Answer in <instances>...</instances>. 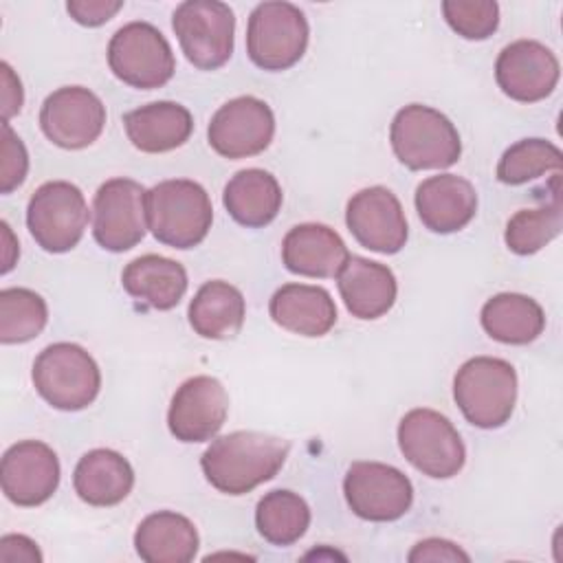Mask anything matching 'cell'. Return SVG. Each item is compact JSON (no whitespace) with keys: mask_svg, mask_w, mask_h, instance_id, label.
<instances>
[{"mask_svg":"<svg viewBox=\"0 0 563 563\" xmlns=\"http://www.w3.org/2000/svg\"><path fill=\"white\" fill-rule=\"evenodd\" d=\"M290 444L284 438L262 431H233L216 438L200 457L207 482L224 495H246L273 479Z\"/></svg>","mask_w":563,"mask_h":563,"instance_id":"6da1fadb","label":"cell"},{"mask_svg":"<svg viewBox=\"0 0 563 563\" xmlns=\"http://www.w3.org/2000/svg\"><path fill=\"white\" fill-rule=\"evenodd\" d=\"M147 227L152 235L172 249L198 246L213 222V207L202 185L187 178H172L147 189Z\"/></svg>","mask_w":563,"mask_h":563,"instance_id":"7a4b0ae2","label":"cell"},{"mask_svg":"<svg viewBox=\"0 0 563 563\" xmlns=\"http://www.w3.org/2000/svg\"><path fill=\"white\" fill-rule=\"evenodd\" d=\"M389 143L396 158L411 172L451 167L462 154V141L451 119L422 103H409L396 112Z\"/></svg>","mask_w":563,"mask_h":563,"instance_id":"3957f363","label":"cell"},{"mask_svg":"<svg viewBox=\"0 0 563 563\" xmlns=\"http://www.w3.org/2000/svg\"><path fill=\"white\" fill-rule=\"evenodd\" d=\"M453 398L473 427L499 429L515 411L517 372L504 358H468L455 372Z\"/></svg>","mask_w":563,"mask_h":563,"instance_id":"277c9868","label":"cell"},{"mask_svg":"<svg viewBox=\"0 0 563 563\" xmlns=\"http://www.w3.org/2000/svg\"><path fill=\"white\" fill-rule=\"evenodd\" d=\"M35 391L59 411H79L95 402L101 389L97 361L77 343L59 341L44 347L31 372Z\"/></svg>","mask_w":563,"mask_h":563,"instance_id":"5b68a950","label":"cell"},{"mask_svg":"<svg viewBox=\"0 0 563 563\" xmlns=\"http://www.w3.org/2000/svg\"><path fill=\"white\" fill-rule=\"evenodd\" d=\"M310 29L303 11L290 2H260L246 24L249 59L262 70H288L308 46Z\"/></svg>","mask_w":563,"mask_h":563,"instance_id":"8992f818","label":"cell"},{"mask_svg":"<svg viewBox=\"0 0 563 563\" xmlns=\"http://www.w3.org/2000/svg\"><path fill=\"white\" fill-rule=\"evenodd\" d=\"M398 446L413 468L433 479L457 475L466 462V449L453 422L427 407L411 409L400 418Z\"/></svg>","mask_w":563,"mask_h":563,"instance_id":"52a82bcc","label":"cell"},{"mask_svg":"<svg viewBox=\"0 0 563 563\" xmlns=\"http://www.w3.org/2000/svg\"><path fill=\"white\" fill-rule=\"evenodd\" d=\"M108 66L119 81L154 90L174 77L176 59L165 35L154 24L136 20L110 37Z\"/></svg>","mask_w":563,"mask_h":563,"instance_id":"ba28073f","label":"cell"},{"mask_svg":"<svg viewBox=\"0 0 563 563\" xmlns=\"http://www.w3.org/2000/svg\"><path fill=\"white\" fill-rule=\"evenodd\" d=\"M26 227L37 246L48 253L75 249L88 227V205L81 189L68 180L40 185L26 205Z\"/></svg>","mask_w":563,"mask_h":563,"instance_id":"9c48e42d","label":"cell"},{"mask_svg":"<svg viewBox=\"0 0 563 563\" xmlns=\"http://www.w3.org/2000/svg\"><path fill=\"white\" fill-rule=\"evenodd\" d=\"M172 29L189 64L198 70L224 66L233 53L235 15L220 0H185L176 7Z\"/></svg>","mask_w":563,"mask_h":563,"instance_id":"30bf717a","label":"cell"},{"mask_svg":"<svg viewBox=\"0 0 563 563\" xmlns=\"http://www.w3.org/2000/svg\"><path fill=\"white\" fill-rule=\"evenodd\" d=\"M147 189L132 178L106 180L92 200V235L110 253L134 249L147 227Z\"/></svg>","mask_w":563,"mask_h":563,"instance_id":"8fae6325","label":"cell"},{"mask_svg":"<svg viewBox=\"0 0 563 563\" xmlns=\"http://www.w3.org/2000/svg\"><path fill=\"white\" fill-rule=\"evenodd\" d=\"M343 495L356 517L387 523L407 515L413 501V486L391 464L354 462L343 477Z\"/></svg>","mask_w":563,"mask_h":563,"instance_id":"7c38bea8","label":"cell"},{"mask_svg":"<svg viewBox=\"0 0 563 563\" xmlns=\"http://www.w3.org/2000/svg\"><path fill=\"white\" fill-rule=\"evenodd\" d=\"M106 125L103 101L84 86H62L53 90L40 110L44 136L64 150L92 145Z\"/></svg>","mask_w":563,"mask_h":563,"instance_id":"4fadbf2b","label":"cell"},{"mask_svg":"<svg viewBox=\"0 0 563 563\" xmlns=\"http://www.w3.org/2000/svg\"><path fill=\"white\" fill-rule=\"evenodd\" d=\"M275 134V114L257 97L242 95L216 110L209 121V145L224 158H249L262 154Z\"/></svg>","mask_w":563,"mask_h":563,"instance_id":"5bb4252c","label":"cell"},{"mask_svg":"<svg viewBox=\"0 0 563 563\" xmlns=\"http://www.w3.org/2000/svg\"><path fill=\"white\" fill-rule=\"evenodd\" d=\"M345 224L363 249L383 255L398 253L409 238L402 205L383 185L365 187L347 200Z\"/></svg>","mask_w":563,"mask_h":563,"instance_id":"9a60e30c","label":"cell"},{"mask_svg":"<svg viewBox=\"0 0 563 563\" xmlns=\"http://www.w3.org/2000/svg\"><path fill=\"white\" fill-rule=\"evenodd\" d=\"M229 413V394L213 376H191L172 396L169 433L180 442H207L218 435Z\"/></svg>","mask_w":563,"mask_h":563,"instance_id":"2e32d148","label":"cell"},{"mask_svg":"<svg viewBox=\"0 0 563 563\" xmlns=\"http://www.w3.org/2000/svg\"><path fill=\"white\" fill-rule=\"evenodd\" d=\"M0 484L4 497L22 508H33L53 497L59 486V460L55 451L40 440L11 444L0 464Z\"/></svg>","mask_w":563,"mask_h":563,"instance_id":"e0dca14e","label":"cell"},{"mask_svg":"<svg viewBox=\"0 0 563 563\" xmlns=\"http://www.w3.org/2000/svg\"><path fill=\"white\" fill-rule=\"evenodd\" d=\"M556 55L537 40H517L501 48L495 62V79L506 97L534 103L552 95L559 84Z\"/></svg>","mask_w":563,"mask_h":563,"instance_id":"ac0fdd59","label":"cell"},{"mask_svg":"<svg viewBox=\"0 0 563 563\" xmlns=\"http://www.w3.org/2000/svg\"><path fill=\"white\" fill-rule=\"evenodd\" d=\"M416 211L422 224L433 233H455L464 229L477 211L475 187L455 174L424 178L416 187Z\"/></svg>","mask_w":563,"mask_h":563,"instance_id":"d6986e66","label":"cell"},{"mask_svg":"<svg viewBox=\"0 0 563 563\" xmlns=\"http://www.w3.org/2000/svg\"><path fill=\"white\" fill-rule=\"evenodd\" d=\"M347 260L350 251L341 235L319 222H303L292 227L282 242L284 266L301 277H336Z\"/></svg>","mask_w":563,"mask_h":563,"instance_id":"ffe728a7","label":"cell"},{"mask_svg":"<svg viewBox=\"0 0 563 563\" xmlns=\"http://www.w3.org/2000/svg\"><path fill=\"white\" fill-rule=\"evenodd\" d=\"M336 286L347 312L363 321L387 314L398 292L389 266L358 255H350L347 264L336 275Z\"/></svg>","mask_w":563,"mask_h":563,"instance_id":"44dd1931","label":"cell"},{"mask_svg":"<svg viewBox=\"0 0 563 563\" xmlns=\"http://www.w3.org/2000/svg\"><path fill=\"white\" fill-rule=\"evenodd\" d=\"M271 319L299 336H323L336 323V306L332 295L312 284H284L268 303Z\"/></svg>","mask_w":563,"mask_h":563,"instance_id":"7402d4cb","label":"cell"},{"mask_svg":"<svg viewBox=\"0 0 563 563\" xmlns=\"http://www.w3.org/2000/svg\"><path fill=\"white\" fill-rule=\"evenodd\" d=\"M130 143L145 154H163L185 145L194 132L191 112L176 101H154L123 114Z\"/></svg>","mask_w":563,"mask_h":563,"instance_id":"603a6c76","label":"cell"},{"mask_svg":"<svg viewBox=\"0 0 563 563\" xmlns=\"http://www.w3.org/2000/svg\"><path fill=\"white\" fill-rule=\"evenodd\" d=\"M73 486L81 501L97 508L121 504L132 486L134 471L130 462L112 449H92L84 453L73 473Z\"/></svg>","mask_w":563,"mask_h":563,"instance_id":"cb8c5ba5","label":"cell"},{"mask_svg":"<svg viewBox=\"0 0 563 563\" xmlns=\"http://www.w3.org/2000/svg\"><path fill=\"white\" fill-rule=\"evenodd\" d=\"M284 202L277 178L260 167L240 169L224 185L222 205L227 213L246 229H262L271 224Z\"/></svg>","mask_w":563,"mask_h":563,"instance_id":"d4e9b609","label":"cell"},{"mask_svg":"<svg viewBox=\"0 0 563 563\" xmlns=\"http://www.w3.org/2000/svg\"><path fill=\"white\" fill-rule=\"evenodd\" d=\"M121 284L136 301H143L154 310H172L180 303L189 282L180 262L147 253L123 268Z\"/></svg>","mask_w":563,"mask_h":563,"instance_id":"484cf974","label":"cell"},{"mask_svg":"<svg viewBox=\"0 0 563 563\" xmlns=\"http://www.w3.org/2000/svg\"><path fill=\"white\" fill-rule=\"evenodd\" d=\"M198 545L196 526L174 510L147 515L134 532L136 554L147 563H189Z\"/></svg>","mask_w":563,"mask_h":563,"instance_id":"4316f807","label":"cell"},{"mask_svg":"<svg viewBox=\"0 0 563 563\" xmlns=\"http://www.w3.org/2000/svg\"><path fill=\"white\" fill-rule=\"evenodd\" d=\"M187 317L194 332L202 339H233L242 330L246 317L244 295L229 282H205L189 301Z\"/></svg>","mask_w":563,"mask_h":563,"instance_id":"83f0119b","label":"cell"},{"mask_svg":"<svg viewBox=\"0 0 563 563\" xmlns=\"http://www.w3.org/2000/svg\"><path fill=\"white\" fill-rule=\"evenodd\" d=\"M486 334L506 345L532 343L545 328L543 308L528 295L499 292L490 297L479 312Z\"/></svg>","mask_w":563,"mask_h":563,"instance_id":"f1b7e54d","label":"cell"},{"mask_svg":"<svg viewBox=\"0 0 563 563\" xmlns=\"http://www.w3.org/2000/svg\"><path fill=\"white\" fill-rule=\"evenodd\" d=\"M310 526V506L292 490L277 488L266 493L255 508V528L271 545L297 543Z\"/></svg>","mask_w":563,"mask_h":563,"instance_id":"f546056e","label":"cell"},{"mask_svg":"<svg viewBox=\"0 0 563 563\" xmlns=\"http://www.w3.org/2000/svg\"><path fill=\"white\" fill-rule=\"evenodd\" d=\"M563 154L545 139H521L512 143L497 163V180L504 185H526L550 172H561Z\"/></svg>","mask_w":563,"mask_h":563,"instance_id":"4dcf8cb0","label":"cell"},{"mask_svg":"<svg viewBox=\"0 0 563 563\" xmlns=\"http://www.w3.org/2000/svg\"><path fill=\"white\" fill-rule=\"evenodd\" d=\"M48 321L46 301L31 288L0 290V341L4 345L35 339Z\"/></svg>","mask_w":563,"mask_h":563,"instance_id":"1f68e13d","label":"cell"},{"mask_svg":"<svg viewBox=\"0 0 563 563\" xmlns=\"http://www.w3.org/2000/svg\"><path fill=\"white\" fill-rule=\"evenodd\" d=\"M563 229V211L559 196L550 205L519 209L506 224V246L517 255H532L550 244Z\"/></svg>","mask_w":563,"mask_h":563,"instance_id":"d6a6232c","label":"cell"},{"mask_svg":"<svg viewBox=\"0 0 563 563\" xmlns=\"http://www.w3.org/2000/svg\"><path fill=\"white\" fill-rule=\"evenodd\" d=\"M446 24L464 40H486L499 26V4L495 0H444Z\"/></svg>","mask_w":563,"mask_h":563,"instance_id":"836d02e7","label":"cell"},{"mask_svg":"<svg viewBox=\"0 0 563 563\" xmlns=\"http://www.w3.org/2000/svg\"><path fill=\"white\" fill-rule=\"evenodd\" d=\"M2 161H0V191L11 194L18 189L29 172V154L22 139L11 130L9 123H2Z\"/></svg>","mask_w":563,"mask_h":563,"instance_id":"e575fe53","label":"cell"},{"mask_svg":"<svg viewBox=\"0 0 563 563\" xmlns=\"http://www.w3.org/2000/svg\"><path fill=\"white\" fill-rule=\"evenodd\" d=\"M123 9L121 0H68L66 11L81 26H101Z\"/></svg>","mask_w":563,"mask_h":563,"instance_id":"d590c367","label":"cell"},{"mask_svg":"<svg viewBox=\"0 0 563 563\" xmlns=\"http://www.w3.org/2000/svg\"><path fill=\"white\" fill-rule=\"evenodd\" d=\"M407 559L411 563H420V561H464V563H468L471 561V556L460 545H455L453 541H446V539H438V537L416 543L413 550L407 554Z\"/></svg>","mask_w":563,"mask_h":563,"instance_id":"8d00e7d4","label":"cell"},{"mask_svg":"<svg viewBox=\"0 0 563 563\" xmlns=\"http://www.w3.org/2000/svg\"><path fill=\"white\" fill-rule=\"evenodd\" d=\"M0 561L2 563H42V552L37 543L24 534H4L0 539Z\"/></svg>","mask_w":563,"mask_h":563,"instance_id":"74e56055","label":"cell"},{"mask_svg":"<svg viewBox=\"0 0 563 563\" xmlns=\"http://www.w3.org/2000/svg\"><path fill=\"white\" fill-rule=\"evenodd\" d=\"M0 73H2V123H9V119L22 110L24 90H22L20 77L13 73V68L7 62L0 64Z\"/></svg>","mask_w":563,"mask_h":563,"instance_id":"f35d334b","label":"cell"},{"mask_svg":"<svg viewBox=\"0 0 563 563\" xmlns=\"http://www.w3.org/2000/svg\"><path fill=\"white\" fill-rule=\"evenodd\" d=\"M2 227V244H4V253H2V273H9L15 264V257L20 255V249H18V242H13V233H11V227L2 220L0 222Z\"/></svg>","mask_w":563,"mask_h":563,"instance_id":"ab89813d","label":"cell"}]
</instances>
